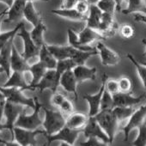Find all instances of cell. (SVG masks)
Returning <instances> with one entry per match:
<instances>
[{
    "label": "cell",
    "mask_w": 146,
    "mask_h": 146,
    "mask_svg": "<svg viewBox=\"0 0 146 146\" xmlns=\"http://www.w3.org/2000/svg\"><path fill=\"white\" fill-rule=\"evenodd\" d=\"M45 112V119L42 126L46 136H51L59 131L66 125V119L60 110L43 108Z\"/></svg>",
    "instance_id": "6da1fadb"
},
{
    "label": "cell",
    "mask_w": 146,
    "mask_h": 146,
    "mask_svg": "<svg viewBox=\"0 0 146 146\" xmlns=\"http://www.w3.org/2000/svg\"><path fill=\"white\" fill-rule=\"evenodd\" d=\"M95 118L96 119L97 122L100 124L103 131L108 135L110 141V144L113 143L115 136L119 131V121L115 116L113 109L101 110L95 116Z\"/></svg>",
    "instance_id": "7a4b0ae2"
},
{
    "label": "cell",
    "mask_w": 146,
    "mask_h": 146,
    "mask_svg": "<svg viewBox=\"0 0 146 146\" xmlns=\"http://www.w3.org/2000/svg\"><path fill=\"white\" fill-rule=\"evenodd\" d=\"M43 108L42 104L40 103L37 97H35V108L31 114H26L25 112L22 113L15 123V126L21 127L27 130H36L42 125L43 120L40 117V108Z\"/></svg>",
    "instance_id": "3957f363"
},
{
    "label": "cell",
    "mask_w": 146,
    "mask_h": 146,
    "mask_svg": "<svg viewBox=\"0 0 146 146\" xmlns=\"http://www.w3.org/2000/svg\"><path fill=\"white\" fill-rule=\"evenodd\" d=\"M23 91V90L19 88H5L0 85V92L3 93L8 102L34 109L35 108V97H27Z\"/></svg>",
    "instance_id": "277c9868"
},
{
    "label": "cell",
    "mask_w": 146,
    "mask_h": 146,
    "mask_svg": "<svg viewBox=\"0 0 146 146\" xmlns=\"http://www.w3.org/2000/svg\"><path fill=\"white\" fill-rule=\"evenodd\" d=\"M40 134H46L45 130H27L15 126L13 129L12 140H16L22 146H37L36 137Z\"/></svg>",
    "instance_id": "5b68a950"
},
{
    "label": "cell",
    "mask_w": 146,
    "mask_h": 146,
    "mask_svg": "<svg viewBox=\"0 0 146 146\" xmlns=\"http://www.w3.org/2000/svg\"><path fill=\"white\" fill-rule=\"evenodd\" d=\"M17 35L22 38L23 42V52L22 53L23 56L28 61L32 58L38 57L40 48L38 47L34 42V40H32L30 32L26 29L24 23H23L19 32L17 33Z\"/></svg>",
    "instance_id": "8992f818"
},
{
    "label": "cell",
    "mask_w": 146,
    "mask_h": 146,
    "mask_svg": "<svg viewBox=\"0 0 146 146\" xmlns=\"http://www.w3.org/2000/svg\"><path fill=\"white\" fill-rule=\"evenodd\" d=\"M145 119H146V102L145 104L142 105L139 108L134 111L132 115L130 117L127 124L122 128L125 137H124L125 142L128 141L131 131L136 128H139L144 123Z\"/></svg>",
    "instance_id": "52a82bcc"
},
{
    "label": "cell",
    "mask_w": 146,
    "mask_h": 146,
    "mask_svg": "<svg viewBox=\"0 0 146 146\" xmlns=\"http://www.w3.org/2000/svg\"><path fill=\"white\" fill-rule=\"evenodd\" d=\"M59 81L60 78L58 76L55 69L47 70L40 81L35 85L32 86L30 90H38L41 93L46 90H51L54 93L57 91V89L59 86Z\"/></svg>",
    "instance_id": "ba28073f"
},
{
    "label": "cell",
    "mask_w": 146,
    "mask_h": 146,
    "mask_svg": "<svg viewBox=\"0 0 146 146\" xmlns=\"http://www.w3.org/2000/svg\"><path fill=\"white\" fill-rule=\"evenodd\" d=\"M24 106L18 105L12 103L11 102H6L5 110H4V115L6 119L5 125L6 130L10 131L11 134V140H12V135H13V129L15 127V123L17 119H18L19 115L24 112Z\"/></svg>",
    "instance_id": "9c48e42d"
},
{
    "label": "cell",
    "mask_w": 146,
    "mask_h": 146,
    "mask_svg": "<svg viewBox=\"0 0 146 146\" xmlns=\"http://www.w3.org/2000/svg\"><path fill=\"white\" fill-rule=\"evenodd\" d=\"M108 75L104 73L102 79V85L98 90L97 93L94 95H85L84 96V99L88 102L90 106V111H89V117H95L100 111H101V102L103 92L105 90V84L106 81L108 79Z\"/></svg>",
    "instance_id": "30bf717a"
},
{
    "label": "cell",
    "mask_w": 146,
    "mask_h": 146,
    "mask_svg": "<svg viewBox=\"0 0 146 146\" xmlns=\"http://www.w3.org/2000/svg\"><path fill=\"white\" fill-rule=\"evenodd\" d=\"M83 131L84 130L72 129L65 125L57 133L51 135V136H46L47 145H50L51 143L54 141H61V142H64L70 144H74L79 134L82 133Z\"/></svg>",
    "instance_id": "8fae6325"
},
{
    "label": "cell",
    "mask_w": 146,
    "mask_h": 146,
    "mask_svg": "<svg viewBox=\"0 0 146 146\" xmlns=\"http://www.w3.org/2000/svg\"><path fill=\"white\" fill-rule=\"evenodd\" d=\"M98 55H100L102 64L104 66H114L117 65L120 61L119 54L109 48L102 41H99L96 45Z\"/></svg>",
    "instance_id": "7c38bea8"
},
{
    "label": "cell",
    "mask_w": 146,
    "mask_h": 146,
    "mask_svg": "<svg viewBox=\"0 0 146 146\" xmlns=\"http://www.w3.org/2000/svg\"><path fill=\"white\" fill-rule=\"evenodd\" d=\"M83 133H84V137L87 138H90V137L99 138V139L110 144V141H109L108 135L103 131V129L102 128V126L97 122V120L95 117L89 118V120L84 128Z\"/></svg>",
    "instance_id": "4fadbf2b"
},
{
    "label": "cell",
    "mask_w": 146,
    "mask_h": 146,
    "mask_svg": "<svg viewBox=\"0 0 146 146\" xmlns=\"http://www.w3.org/2000/svg\"><path fill=\"white\" fill-rule=\"evenodd\" d=\"M78 84H79L72 70L65 71L60 77L59 86H61L66 92L74 95L76 101H78Z\"/></svg>",
    "instance_id": "5bb4252c"
},
{
    "label": "cell",
    "mask_w": 146,
    "mask_h": 146,
    "mask_svg": "<svg viewBox=\"0 0 146 146\" xmlns=\"http://www.w3.org/2000/svg\"><path fill=\"white\" fill-rule=\"evenodd\" d=\"M113 108L114 107H134L139 104L145 97L146 95H141L139 96H133L131 93L119 92L113 96Z\"/></svg>",
    "instance_id": "9a60e30c"
},
{
    "label": "cell",
    "mask_w": 146,
    "mask_h": 146,
    "mask_svg": "<svg viewBox=\"0 0 146 146\" xmlns=\"http://www.w3.org/2000/svg\"><path fill=\"white\" fill-rule=\"evenodd\" d=\"M27 2L25 0H15L12 5L7 9V18L5 23H17L24 18V10Z\"/></svg>",
    "instance_id": "2e32d148"
},
{
    "label": "cell",
    "mask_w": 146,
    "mask_h": 146,
    "mask_svg": "<svg viewBox=\"0 0 146 146\" xmlns=\"http://www.w3.org/2000/svg\"><path fill=\"white\" fill-rule=\"evenodd\" d=\"M118 29V24L114 20L113 15L103 12L98 31L107 39L108 36L114 35Z\"/></svg>",
    "instance_id": "e0dca14e"
},
{
    "label": "cell",
    "mask_w": 146,
    "mask_h": 146,
    "mask_svg": "<svg viewBox=\"0 0 146 146\" xmlns=\"http://www.w3.org/2000/svg\"><path fill=\"white\" fill-rule=\"evenodd\" d=\"M11 66L12 71H20V72H27L29 71L30 64H29V61L21 54L15 43H13L12 46V51H11Z\"/></svg>",
    "instance_id": "ac0fdd59"
},
{
    "label": "cell",
    "mask_w": 146,
    "mask_h": 146,
    "mask_svg": "<svg viewBox=\"0 0 146 146\" xmlns=\"http://www.w3.org/2000/svg\"><path fill=\"white\" fill-rule=\"evenodd\" d=\"M14 43V39L10 40L1 50H0V69L5 73L8 78L11 75V51L12 46Z\"/></svg>",
    "instance_id": "d6986e66"
},
{
    "label": "cell",
    "mask_w": 146,
    "mask_h": 146,
    "mask_svg": "<svg viewBox=\"0 0 146 146\" xmlns=\"http://www.w3.org/2000/svg\"><path fill=\"white\" fill-rule=\"evenodd\" d=\"M77 78L78 84H82L85 81H94L96 78L97 68L89 67L86 64L76 65L72 70Z\"/></svg>",
    "instance_id": "ffe728a7"
},
{
    "label": "cell",
    "mask_w": 146,
    "mask_h": 146,
    "mask_svg": "<svg viewBox=\"0 0 146 146\" xmlns=\"http://www.w3.org/2000/svg\"><path fill=\"white\" fill-rule=\"evenodd\" d=\"M106 40V38L97 30L93 29L88 26L83 29L78 34V41L79 44L83 46H88L90 43H93L96 40Z\"/></svg>",
    "instance_id": "44dd1931"
},
{
    "label": "cell",
    "mask_w": 146,
    "mask_h": 146,
    "mask_svg": "<svg viewBox=\"0 0 146 146\" xmlns=\"http://www.w3.org/2000/svg\"><path fill=\"white\" fill-rule=\"evenodd\" d=\"M29 84L24 78V72L20 71H12L10 78H8L7 81L2 84V87L5 88H19L23 90H28Z\"/></svg>",
    "instance_id": "7402d4cb"
},
{
    "label": "cell",
    "mask_w": 146,
    "mask_h": 146,
    "mask_svg": "<svg viewBox=\"0 0 146 146\" xmlns=\"http://www.w3.org/2000/svg\"><path fill=\"white\" fill-rule=\"evenodd\" d=\"M51 13L70 20V21H76V22H86L87 20V16L88 15H83L81 13H79L75 8L73 9H56V10H52Z\"/></svg>",
    "instance_id": "603a6c76"
},
{
    "label": "cell",
    "mask_w": 146,
    "mask_h": 146,
    "mask_svg": "<svg viewBox=\"0 0 146 146\" xmlns=\"http://www.w3.org/2000/svg\"><path fill=\"white\" fill-rule=\"evenodd\" d=\"M89 115H86L83 113H72L68 116L66 119V126L78 129V130H84V126L86 125L89 120Z\"/></svg>",
    "instance_id": "cb8c5ba5"
},
{
    "label": "cell",
    "mask_w": 146,
    "mask_h": 146,
    "mask_svg": "<svg viewBox=\"0 0 146 146\" xmlns=\"http://www.w3.org/2000/svg\"><path fill=\"white\" fill-rule=\"evenodd\" d=\"M102 13L103 12L100 10V8L96 5H90L89 10V15L87 16L86 26L98 31L102 21Z\"/></svg>",
    "instance_id": "d4e9b609"
},
{
    "label": "cell",
    "mask_w": 146,
    "mask_h": 146,
    "mask_svg": "<svg viewBox=\"0 0 146 146\" xmlns=\"http://www.w3.org/2000/svg\"><path fill=\"white\" fill-rule=\"evenodd\" d=\"M96 55H98L97 49L93 50V51H82V50H78L72 47L70 58H71L74 61L77 65H81V64H86V62L88 61V59Z\"/></svg>",
    "instance_id": "484cf974"
},
{
    "label": "cell",
    "mask_w": 146,
    "mask_h": 146,
    "mask_svg": "<svg viewBox=\"0 0 146 146\" xmlns=\"http://www.w3.org/2000/svg\"><path fill=\"white\" fill-rule=\"evenodd\" d=\"M46 70H47V68L40 61H38L33 64H30L29 72L32 75V80L29 84L28 90H30L32 86L35 85L40 81V79L43 78L45 73L46 72Z\"/></svg>",
    "instance_id": "4316f807"
},
{
    "label": "cell",
    "mask_w": 146,
    "mask_h": 146,
    "mask_svg": "<svg viewBox=\"0 0 146 146\" xmlns=\"http://www.w3.org/2000/svg\"><path fill=\"white\" fill-rule=\"evenodd\" d=\"M24 18L33 25V27L37 26L43 22V19L40 16V13L35 9L33 2H27L25 10H24Z\"/></svg>",
    "instance_id": "83f0119b"
},
{
    "label": "cell",
    "mask_w": 146,
    "mask_h": 146,
    "mask_svg": "<svg viewBox=\"0 0 146 146\" xmlns=\"http://www.w3.org/2000/svg\"><path fill=\"white\" fill-rule=\"evenodd\" d=\"M38 57H39V61H40L47 68V70L56 69L58 60L54 58V56L48 50L46 46V43L40 47Z\"/></svg>",
    "instance_id": "f1b7e54d"
},
{
    "label": "cell",
    "mask_w": 146,
    "mask_h": 146,
    "mask_svg": "<svg viewBox=\"0 0 146 146\" xmlns=\"http://www.w3.org/2000/svg\"><path fill=\"white\" fill-rule=\"evenodd\" d=\"M121 12L125 15L136 13L146 14L145 0H127V6L125 9H122Z\"/></svg>",
    "instance_id": "f546056e"
},
{
    "label": "cell",
    "mask_w": 146,
    "mask_h": 146,
    "mask_svg": "<svg viewBox=\"0 0 146 146\" xmlns=\"http://www.w3.org/2000/svg\"><path fill=\"white\" fill-rule=\"evenodd\" d=\"M46 46L57 60L70 58V52H71L72 47L69 45L68 46H58V45L46 44Z\"/></svg>",
    "instance_id": "4dcf8cb0"
},
{
    "label": "cell",
    "mask_w": 146,
    "mask_h": 146,
    "mask_svg": "<svg viewBox=\"0 0 146 146\" xmlns=\"http://www.w3.org/2000/svg\"><path fill=\"white\" fill-rule=\"evenodd\" d=\"M46 31V26L45 25L44 22L34 27L33 29L30 31V35L32 40H34L35 45L40 48L46 44L44 40V34Z\"/></svg>",
    "instance_id": "1f68e13d"
},
{
    "label": "cell",
    "mask_w": 146,
    "mask_h": 146,
    "mask_svg": "<svg viewBox=\"0 0 146 146\" xmlns=\"http://www.w3.org/2000/svg\"><path fill=\"white\" fill-rule=\"evenodd\" d=\"M126 58L133 64V65L135 66L136 70H137V72L138 74V77L144 87V90H145V95H146V64L139 62L138 60H137L134 56L131 53H127L126 54Z\"/></svg>",
    "instance_id": "d6a6232c"
},
{
    "label": "cell",
    "mask_w": 146,
    "mask_h": 146,
    "mask_svg": "<svg viewBox=\"0 0 146 146\" xmlns=\"http://www.w3.org/2000/svg\"><path fill=\"white\" fill-rule=\"evenodd\" d=\"M67 35H68V42L69 46H72L73 48L78 49V50H82V51H93L96 50V47H92L90 46H83L79 44L78 41V34H77L74 30L69 29L67 31Z\"/></svg>",
    "instance_id": "836d02e7"
},
{
    "label": "cell",
    "mask_w": 146,
    "mask_h": 146,
    "mask_svg": "<svg viewBox=\"0 0 146 146\" xmlns=\"http://www.w3.org/2000/svg\"><path fill=\"white\" fill-rule=\"evenodd\" d=\"M23 23L20 22L13 29H11L10 31L0 33V50H1L10 40H13L16 35H17V33L19 32Z\"/></svg>",
    "instance_id": "e575fe53"
},
{
    "label": "cell",
    "mask_w": 146,
    "mask_h": 146,
    "mask_svg": "<svg viewBox=\"0 0 146 146\" xmlns=\"http://www.w3.org/2000/svg\"><path fill=\"white\" fill-rule=\"evenodd\" d=\"M135 110L134 107H114L113 108V111L119 122L130 119Z\"/></svg>",
    "instance_id": "d590c367"
},
{
    "label": "cell",
    "mask_w": 146,
    "mask_h": 146,
    "mask_svg": "<svg viewBox=\"0 0 146 146\" xmlns=\"http://www.w3.org/2000/svg\"><path fill=\"white\" fill-rule=\"evenodd\" d=\"M76 64L71 58H65V59H61L58 60L57 62V66H56V71L58 76L60 78L63 73L68 70H71L76 67Z\"/></svg>",
    "instance_id": "8d00e7d4"
},
{
    "label": "cell",
    "mask_w": 146,
    "mask_h": 146,
    "mask_svg": "<svg viewBox=\"0 0 146 146\" xmlns=\"http://www.w3.org/2000/svg\"><path fill=\"white\" fill-rule=\"evenodd\" d=\"M96 5L102 12L105 13L114 15V12L116 11V4L114 0H99Z\"/></svg>",
    "instance_id": "74e56055"
},
{
    "label": "cell",
    "mask_w": 146,
    "mask_h": 146,
    "mask_svg": "<svg viewBox=\"0 0 146 146\" xmlns=\"http://www.w3.org/2000/svg\"><path fill=\"white\" fill-rule=\"evenodd\" d=\"M118 83L120 92L131 93V90L133 89V83L130 78L126 76H122L119 79H118Z\"/></svg>",
    "instance_id": "f35d334b"
},
{
    "label": "cell",
    "mask_w": 146,
    "mask_h": 146,
    "mask_svg": "<svg viewBox=\"0 0 146 146\" xmlns=\"http://www.w3.org/2000/svg\"><path fill=\"white\" fill-rule=\"evenodd\" d=\"M132 146H146V123L138 128V135L131 143Z\"/></svg>",
    "instance_id": "ab89813d"
},
{
    "label": "cell",
    "mask_w": 146,
    "mask_h": 146,
    "mask_svg": "<svg viewBox=\"0 0 146 146\" xmlns=\"http://www.w3.org/2000/svg\"><path fill=\"white\" fill-rule=\"evenodd\" d=\"M113 108V97L106 89L103 92L102 102H101V110H108Z\"/></svg>",
    "instance_id": "60d3db41"
},
{
    "label": "cell",
    "mask_w": 146,
    "mask_h": 146,
    "mask_svg": "<svg viewBox=\"0 0 146 146\" xmlns=\"http://www.w3.org/2000/svg\"><path fill=\"white\" fill-rule=\"evenodd\" d=\"M119 34L122 38L124 39H131L135 35V29L131 24H123L119 29Z\"/></svg>",
    "instance_id": "b9f144b4"
},
{
    "label": "cell",
    "mask_w": 146,
    "mask_h": 146,
    "mask_svg": "<svg viewBox=\"0 0 146 146\" xmlns=\"http://www.w3.org/2000/svg\"><path fill=\"white\" fill-rule=\"evenodd\" d=\"M105 89L113 96L120 92L119 91V83L118 80L115 79H110L108 78L107 81H106V84H105Z\"/></svg>",
    "instance_id": "7bdbcfd3"
},
{
    "label": "cell",
    "mask_w": 146,
    "mask_h": 146,
    "mask_svg": "<svg viewBox=\"0 0 146 146\" xmlns=\"http://www.w3.org/2000/svg\"><path fill=\"white\" fill-rule=\"evenodd\" d=\"M59 110L65 114H71L72 113H74V105H73L72 102L68 99L67 97L65 98V100L63 102V103L60 105L59 107Z\"/></svg>",
    "instance_id": "ee69618b"
},
{
    "label": "cell",
    "mask_w": 146,
    "mask_h": 146,
    "mask_svg": "<svg viewBox=\"0 0 146 146\" xmlns=\"http://www.w3.org/2000/svg\"><path fill=\"white\" fill-rule=\"evenodd\" d=\"M80 146H108V143L96 137H90L84 142L80 143Z\"/></svg>",
    "instance_id": "f6af8a7d"
},
{
    "label": "cell",
    "mask_w": 146,
    "mask_h": 146,
    "mask_svg": "<svg viewBox=\"0 0 146 146\" xmlns=\"http://www.w3.org/2000/svg\"><path fill=\"white\" fill-rule=\"evenodd\" d=\"M66 96H64L63 94L61 93H58V92H54L51 97V103L52 106L56 107V108H58L60 107V105L63 103V102L65 100Z\"/></svg>",
    "instance_id": "bcb514c9"
},
{
    "label": "cell",
    "mask_w": 146,
    "mask_h": 146,
    "mask_svg": "<svg viewBox=\"0 0 146 146\" xmlns=\"http://www.w3.org/2000/svg\"><path fill=\"white\" fill-rule=\"evenodd\" d=\"M90 4L86 1V0H79V1L77 3L75 9L81 14L83 15H87V13L89 12L90 10Z\"/></svg>",
    "instance_id": "7dc6e473"
},
{
    "label": "cell",
    "mask_w": 146,
    "mask_h": 146,
    "mask_svg": "<svg viewBox=\"0 0 146 146\" xmlns=\"http://www.w3.org/2000/svg\"><path fill=\"white\" fill-rule=\"evenodd\" d=\"M78 1L79 0H63L61 8L62 9H73V8H75Z\"/></svg>",
    "instance_id": "c3c4849f"
},
{
    "label": "cell",
    "mask_w": 146,
    "mask_h": 146,
    "mask_svg": "<svg viewBox=\"0 0 146 146\" xmlns=\"http://www.w3.org/2000/svg\"><path fill=\"white\" fill-rule=\"evenodd\" d=\"M6 102H7V100H6L5 96L3 95V93L0 92V121L2 120V118L4 116V110H5Z\"/></svg>",
    "instance_id": "681fc988"
},
{
    "label": "cell",
    "mask_w": 146,
    "mask_h": 146,
    "mask_svg": "<svg viewBox=\"0 0 146 146\" xmlns=\"http://www.w3.org/2000/svg\"><path fill=\"white\" fill-rule=\"evenodd\" d=\"M133 18L137 23H143L146 24V14L136 13V14H133Z\"/></svg>",
    "instance_id": "f907efd6"
},
{
    "label": "cell",
    "mask_w": 146,
    "mask_h": 146,
    "mask_svg": "<svg viewBox=\"0 0 146 146\" xmlns=\"http://www.w3.org/2000/svg\"><path fill=\"white\" fill-rule=\"evenodd\" d=\"M0 143H3L5 144V146H22L19 143H17L16 140H10V141H7V140H4V139H1L0 138Z\"/></svg>",
    "instance_id": "816d5d0a"
},
{
    "label": "cell",
    "mask_w": 146,
    "mask_h": 146,
    "mask_svg": "<svg viewBox=\"0 0 146 146\" xmlns=\"http://www.w3.org/2000/svg\"><path fill=\"white\" fill-rule=\"evenodd\" d=\"M125 0H114L116 4V11H122V4Z\"/></svg>",
    "instance_id": "f5cc1de1"
},
{
    "label": "cell",
    "mask_w": 146,
    "mask_h": 146,
    "mask_svg": "<svg viewBox=\"0 0 146 146\" xmlns=\"http://www.w3.org/2000/svg\"><path fill=\"white\" fill-rule=\"evenodd\" d=\"M14 1L15 0H0V3H3V4L6 5L7 7L10 8L12 5V4L14 3Z\"/></svg>",
    "instance_id": "db71d44e"
},
{
    "label": "cell",
    "mask_w": 146,
    "mask_h": 146,
    "mask_svg": "<svg viewBox=\"0 0 146 146\" xmlns=\"http://www.w3.org/2000/svg\"><path fill=\"white\" fill-rule=\"evenodd\" d=\"M6 15H7V9L4 10L3 11H0V23L4 21V18Z\"/></svg>",
    "instance_id": "11a10c76"
},
{
    "label": "cell",
    "mask_w": 146,
    "mask_h": 146,
    "mask_svg": "<svg viewBox=\"0 0 146 146\" xmlns=\"http://www.w3.org/2000/svg\"><path fill=\"white\" fill-rule=\"evenodd\" d=\"M142 42L144 45V52L143 53V56L146 57V39H143L142 40Z\"/></svg>",
    "instance_id": "9f6ffc18"
},
{
    "label": "cell",
    "mask_w": 146,
    "mask_h": 146,
    "mask_svg": "<svg viewBox=\"0 0 146 146\" xmlns=\"http://www.w3.org/2000/svg\"><path fill=\"white\" fill-rule=\"evenodd\" d=\"M86 1H87L90 5H96V4L99 2V0H86Z\"/></svg>",
    "instance_id": "6f0895ef"
},
{
    "label": "cell",
    "mask_w": 146,
    "mask_h": 146,
    "mask_svg": "<svg viewBox=\"0 0 146 146\" xmlns=\"http://www.w3.org/2000/svg\"><path fill=\"white\" fill-rule=\"evenodd\" d=\"M4 130H6L5 125V124H2L1 121H0V132H1L2 131H4Z\"/></svg>",
    "instance_id": "680465c9"
},
{
    "label": "cell",
    "mask_w": 146,
    "mask_h": 146,
    "mask_svg": "<svg viewBox=\"0 0 146 146\" xmlns=\"http://www.w3.org/2000/svg\"><path fill=\"white\" fill-rule=\"evenodd\" d=\"M26 2H35V1H42V2H48L49 0H25Z\"/></svg>",
    "instance_id": "91938a15"
},
{
    "label": "cell",
    "mask_w": 146,
    "mask_h": 146,
    "mask_svg": "<svg viewBox=\"0 0 146 146\" xmlns=\"http://www.w3.org/2000/svg\"><path fill=\"white\" fill-rule=\"evenodd\" d=\"M59 146H74L73 144H70V143H64V142H62L61 144Z\"/></svg>",
    "instance_id": "94428289"
},
{
    "label": "cell",
    "mask_w": 146,
    "mask_h": 146,
    "mask_svg": "<svg viewBox=\"0 0 146 146\" xmlns=\"http://www.w3.org/2000/svg\"><path fill=\"white\" fill-rule=\"evenodd\" d=\"M4 21H2L1 23H0V30H1V26H2V23H3ZM0 33H1V31H0Z\"/></svg>",
    "instance_id": "6125c7cd"
},
{
    "label": "cell",
    "mask_w": 146,
    "mask_h": 146,
    "mask_svg": "<svg viewBox=\"0 0 146 146\" xmlns=\"http://www.w3.org/2000/svg\"><path fill=\"white\" fill-rule=\"evenodd\" d=\"M46 146H49V145H47V144H46Z\"/></svg>",
    "instance_id": "be15d7a7"
}]
</instances>
